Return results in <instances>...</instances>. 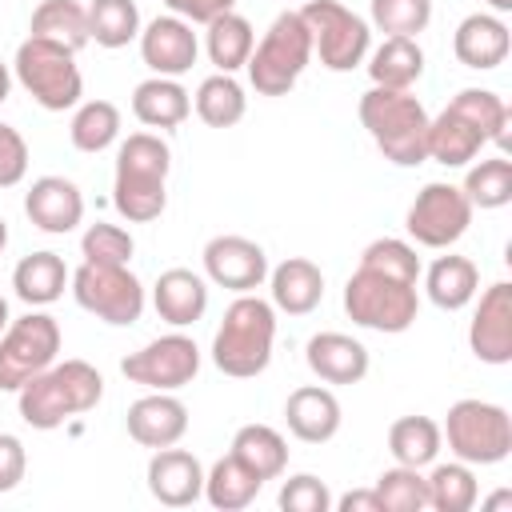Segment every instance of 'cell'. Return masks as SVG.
Returning <instances> with one entry per match:
<instances>
[{"instance_id":"46","label":"cell","mask_w":512,"mask_h":512,"mask_svg":"<svg viewBox=\"0 0 512 512\" xmlns=\"http://www.w3.org/2000/svg\"><path fill=\"white\" fill-rule=\"evenodd\" d=\"M24 172H28V140L12 124H0V188L20 184Z\"/></svg>"},{"instance_id":"36","label":"cell","mask_w":512,"mask_h":512,"mask_svg":"<svg viewBox=\"0 0 512 512\" xmlns=\"http://www.w3.org/2000/svg\"><path fill=\"white\" fill-rule=\"evenodd\" d=\"M444 448V436H440V424L432 416H400L392 428H388V452L396 464H408V468H428Z\"/></svg>"},{"instance_id":"24","label":"cell","mask_w":512,"mask_h":512,"mask_svg":"<svg viewBox=\"0 0 512 512\" xmlns=\"http://www.w3.org/2000/svg\"><path fill=\"white\" fill-rule=\"evenodd\" d=\"M268 292L276 312L308 316L324 300V272L308 256H288L276 268H268Z\"/></svg>"},{"instance_id":"1","label":"cell","mask_w":512,"mask_h":512,"mask_svg":"<svg viewBox=\"0 0 512 512\" xmlns=\"http://www.w3.org/2000/svg\"><path fill=\"white\" fill-rule=\"evenodd\" d=\"M168 172L172 148L156 132H132L116 148L112 172V204L128 224H148L168 204Z\"/></svg>"},{"instance_id":"23","label":"cell","mask_w":512,"mask_h":512,"mask_svg":"<svg viewBox=\"0 0 512 512\" xmlns=\"http://www.w3.org/2000/svg\"><path fill=\"white\" fill-rule=\"evenodd\" d=\"M152 308L164 324L188 328L208 312V280L192 268H168L152 284Z\"/></svg>"},{"instance_id":"38","label":"cell","mask_w":512,"mask_h":512,"mask_svg":"<svg viewBox=\"0 0 512 512\" xmlns=\"http://www.w3.org/2000/svg\"><path fill=\"white\" fill-rule=\"evenodd\" d=\"M68 136H72V148L76 152H104L120 140V108L112 100H84L68 124Z\"/></svg>"},{"instance_id":"11","label":"cell","mask_w":512,"mask_h":512,"mask_svg":"<svg viewBox=\"0 0 512 512\" xmlns=\"http://www.w3.org/2000/svg\"><path fill=\"white\" fill-rule=\"evenodd\" d=\"M60 324L48 312H28L20 320H8L0 332V392H20L36 372L56 364L60 356Z\"/></svg>"},{"instance_id":"6","label":"cell","mask_w":512,"mask_h":512,"mask_svg":"<svg viewBox=\"0 0 512 512\" xmlns=\"http://www.w3.org/2000/svg\"><path fill=\"white\" fill-rule=\"evenodd\" d=\"M344 312L360 328H372V332H384V336H400V332H408L416 324L420 292L408 280H396L388 272L356 264V272L344 284Z\"/></svg>"},{"instance_id":"32","label":"cell","mask_w":512,"mask_h":512,"mask_svg":"<svg viewBox=\"0 0 512 512\" xmlns=\"http://www.w3.org/2000/svg\"><path fill=\"white\" fill-rule=\"evenodd\" d=\"M28 36L64 44L72 52H80L84 44H92L88 36V8L80 0H40L28 24Z\"/></svg>"},{"instance_id":"8","label":"cell","mask_w":512,"mask_h":512,"mask_svg":"<svg viewBox=\"0 0 512 512\" xmlns=\"http://www.w3.org/2000/svg\"><path fill=\"white\" fill-rule=\"evenodd\" d=\"M440 436L448 440L452 456L472 468L504 464L512 456V416L492 400H456L440 424Z\"/></svg>"},{"instance_id":"51","label":"cell","mask_w":512,"mask_h":512,"mask_svg":"<svg viewBox=\"0 0 512 512\" xmlns=\"http://www.w3.org/2000/svg\"><path fill=\"white\" fill-rule=\"evenodd\" d=\"M508 504H512V492H496L484 500V508H508Z\"/></svg>"},{"instance_id":"7","label":"cell","mask_w":512,"mask_h":512,"mask_svg":"<svg viewBox=\"0 0 512 512\" xmlns=\"http://www.w3.org/2000/svg\"><path fill=\"white\" fill-rule=\"evenodd\" d=\"M312 60V36L300 12H280L248 56V84L260 96H288Z\"/></svg>"},{"instance_id":"22","label":"cell","mask_w":512,"mask_h":512,"mask_svg":"<svg viewBox=\"0 0 512 512\" xmlns=\"http://www.w3.org/2000/svg\"><path fill=\"white\" fill-rule=\"evenodd\" d=\"M284 420L288 432L304 444H328L340 432V400L332 396V388L324 384H304L296 392H288L284 400Z\"/></svg>"},{"instance_id":"4","label":"cell","mask_w":512,"mask_h":512,"mask_svg":"<svg viewBox=\"0 0 512 512\" xmlns=\"http://www.w3.org/2000/svg\"><path fill=\"white\" fill-rule=\"evenodd\" d=\"M360 124L368 128L372 144L384 152V160L400 168H416L428 160V112L412 96V88H368L356 104Z\"/></svg>"},{"instance_id":"27","label":"cell","mask_w":512,"mask_h":512,"mask_svg":"<svg viewBox=\"0 0 512 512\" xmlns=\"http://www.w3.org/2000/svg\"><path fill=\"white\" fill-rule=\"evenodd\" d=\"M72 280L64 256L56 252H28L16 268H12V288L28 308H44L56 304L64 296V284Z\"/></svg>"},{"instance_id":"49","label":"cell","mask_w":512,"mask_h":512,"mask_svg":"<svg viewBox=\"0 0 512 512\" xmlns=\"http://www.w3.org/2000/svg\"><path fill=\"white\" fill-rule=\"evenodd\" d=\"M332 508H340V512H384L380 508V496L372 488H352L340 500H332Z\"/></svg>"},{"instance_id":"31","label":"cell","mask_w":512,"mask_h":512,"mask_svg":"<svg viewBox=\"0 0 512 512\" xmlns=\"http://www.w3.org/2000/svg\"><path fill=\"white\" fill-rule=\"evenodd\" d=\"M260 488H264V480H260L244 460H236L232 452L220 456V460L204 472V500H208L212 508H220V512H240V508H248V504L260 496Z\"/></svg>"},{"instance_id":"33","label":"cell","mask_w":512,"mask_h":512,"mask_svg":"<svg viewBox=\"0 0 512 512\" xmlns=\"http://www.w3.org/2000/svg\"><path fill=\"white\" fill-rule=\"evenodd\" d=\"M204 28H208L204 32V48H208V60L216 64V72H236V68L248 64V56L256 48V32L236 8L216 16V20H208Z\"/></svg>"},{"instance_id":"20","label":"cell","mask_w":512,"mask_h":512,"mask_svg":"<svg viewBox=\"0 0 512 512\" xmlns=\"http://www.w3.org/2000/svg\"><path fill=\"white\" fill-rule=\"evenodd\" d=\"M452 52L464 68H476V72H492L508 60L512 52V36H508V24L496 16V12H472L456 24L452 32Z\"/></svg>"},{"instance_id":"54","label":"cell","mask_w":512,"mask_h":512,"mask_svg":"<svg viewBox=\"0 0 512 512\" xmlns=\"http://www.w3.org/2000/svg\"><path fill=\"white\" fill-rule=\"evenodd\" d=\"M4 248H8V224L0 220V256H4Z\"/></svg>"},{"instance_id":"43","label":"cell","mask_w":512,"mask_h":512,"mask_svg":"<svg viewBox=\"0 0 512 512\" xmlns=\"http://www.w3.org/2000/svg\"><path fill=\"white\" fill-rule=\"evenodd\" d=\"M132 252H136V240H132V232L120 228V224L96 220V224H88L84 236H80V256H84L88 264H128Z\"/></svg>"},{"instance_id":"15","label":"cell","mask_w":512,"mask_h":512,"mask_svg":"<svg viewBox=\"0 0 512 512\" xmlns=\"http://www.w3.org/2000/svg\"><path fill=\"white\" fill-rule=\"evenodd\" d=\"M468 348L480 364H508L512 360V284L496 280L480 292V304L468 324Z\"/></svg>"},{"instance_id":"2","label":"cell","mask_w":512,"mask_h":512,"mask_svg":"<svg viewBox=\"0 0 512 512\" xmlns=\"http://www.w3.org/2000/svg\"><path fill=\"white\" fill-rule=\"evenodd\" d=\"M100 396H104V376L88 360H56L16 392V404L28 428L52 432L64 420L92 412Z\"/></svg>"},{"instance_id":"48","label":"cell","mask_w":512,"mask_h":512,"mask_svg":"<svg viewBox=\"0 0 512 512\" xmlns=\"http://www.w3.org/2000/svg\"><path fill=\"white\" fill-rule=\"evenodd\" d=\"M164 8L172 16H180V20H188V24H208V20L224 16V12H232L236 0H164Z\"/></svg>"},{"instance_id":"53","label":"cell","mask_w":512,"mask_h":512,"mask_svg":"<svg viewBox=\"0 0 512 512\" xmlns=\"http://www.w3.org/2000/svg\"><path fill=\"white\" fill-rule=\"evenodd\" d=\"M4 328H8V300L0 296V332H4Z\"/></svg>"},{"instance_id":"17","label":"cell","mask_w":512,"mask_h":512,"mask_svg":"<svg viewBox=\"0 0 512 512\" xmlns=\"http://www.w3.org/2000/svg\"><path fill=\"white\" fill-rule=\"evenodd\" d=\"M148 492L164 508H188L204 496V464L188 448H156L148 460Z\"/></svg>"},{"instance_id":"16","label":"cell","mask_w":512,"mask_h":512,"mask_svg":"<svg viewBox=\"0 0 512 512\" xmlns=\"http://www.w3.org/2000/svg\"><path fill=\"white\" fill-rule=\"evenodd\" d=\"M136 40H140V60L152 68V76H172L176 80L200 56V40H196L192 24L180 20V16H172V12L148 20Z\"/></svg>"},{"instance_id":"28","label":"cell","mask_w":512,"mask_h":512,"mask_svg":"<svg viewBox=\"0 0 512 512\" xmlns=\"http://www.w3.org/2000/svg\"><path fill=\"white\" fill-rule=\"evenodd\" d=\"M488 140L480 136V128H472L464 116H456L452 108H444L440 116L428 120V160L444 164V168H464L480 156Z\"/></svg>"},{"instance_id":"19","label":"cell","mask_w":512,"mask_h":512,"mask_svg":"<svg viewBox=\"0 0 512 512\" xmlns=\"http://www.w3.org/2000/svg\"><path fill=\"white\" fill-rule=\"evenodd\" d=\"M24 216L48 232V236H64L76 232V224L84 220V196L72 180L64 176H40L32 180V188L24 192Z\"/></svg>"},{"instance_id":"12","label":"cell","mask_w":512,"mask_h":512,"mask_svg":"<svg viewBox=\"0 0 512 512\" xmlns=\"http://www.w3.org/2000/svg\"><path fill=\"white\" fill-rule=\"evenodd\" d=\"M472 204L464 196L460 184H448V180H432L416 192V200L408 204V216H404V228L408 236L420 244V248H452L468 224H472Z\"/></svg>"},{"instance_id":"47","label":"cell","mask_w":512,"mask_h":512,"mask_svg":"<svg viewBox=\"0 0 512 512\" xmlns=\"http://www.w3.org/2000/svg\"><path fill=\"white\" fill-rule=\"evenodd\" d=\"M28 472V452L20 444V436L12 432H0V496L12 492Z\"/></svg>"},{"instance_id":"3","label":"cell","mask_w":512,"mask_h":512,"mask_svg":"<svg viewBox=\"0 0 512 512\" xmlns=\"http://www.w3.org/2000/svg\"><path fill=\"white\" fill-rule=\"evenodd\" d=\"M276 308L256 292H240L212 336V364L232 380H252L272 364Z\"/></svg>"},{"instance_id":"10","label":"cell","mask_w":512,"mask_h":512,"mask_svg":"<svg viewBox=\"0 0 512 512\" xmlns=\"http://www.w3.org/2000/svg\"><path fill=\"white\" fill-rule=\"evenodd\" d=\"M72 296L84 312L112 328H128L144 316V284L128 264H80L72 272Z\"/></svg>"},{"instance_id":"45","label":"cell","mask_w":512,"mask_h":512,"mask_svg":"<svg viewBox=\"0 0 512 512\" xmlns=\"http://www.w3.org/2000/svg\"><path fill=\"white\" fill-rule=\"evenodd\" d=\"M280 508L284 512H328L332 508V492H328V484L320 480V476H312V472H296V476H288L284 484H280Z\"/></svg>"},{"instance_id":"18","label":"cell","mask_w":512,"mask_h":512,"mask_svg":"<svg viewBox=\"0 0 512 512\" xmlns=\"http://www.w3.org/2000/svg\"><path fill=\"white\" fill-rule=\"evenodd\" d=\"M128 436L140 444V448H168V444H180L184 432H188V408L184 400H176L172 392H148L140 400L128 404Z\"/></svg>"},{"instance_id":"40","label":"cell","mask_w":512,"mask_h":512,"mask_svg":"<svg viewBox=\"0 0 512 512\" xmlns=\"http://www.w3.org/2000/svg\"><path fill=\"white\" fill-rule=\"evenodd\" d=\"M88 36L100 48H124L140 36L136 0H92L88 4Z\"/></svg>"},{"instance_id":"30","label":"cell","mask_w":512,"mask_h":512,"mask_svg":"<svg viewBox=\"0 0 512 512\" xmlns=\"http://www.w3.org/2000/svg\"><path fill=\"white\" fill-rule=\"evenodd\" d=\"M448 108L456 112V116H464L472 128H480V136L488 140V144H496L500 152H508V144H512V108L504 104V96H496L492 88H460L452 100H448Z\"/></svg>"},{"instance_id":"25","label":"cell","mask_w":512,"mask_h":512,"mask_svg":"<svg viewBox=\"0 0 512 512\" xmlns=\"http://www.w3.org/2000/svg\"><path fill=\"white\" fill-rule=\"evenodd\" d=\"M192 112V96L180 80L172 76H148L132 88V116L144 124V128H180Z\"/></svg>"},{"instance_id":"29","label":"cell","mask_w":512,"mask_h":512,"mask_svg":"<svg viewBox=\"0 0 512 512\" xmlns=\"http://www.w3.org/2000/svg\"><path fill=\"white\" fill-rule=\"evenodd\" d=\"M368 76L376 88H412L424 76V48L416 36H384V44L368 52Z\"/></svg>"},{"instance_id":"9","label":"cell","mask_w":512,"mask_h":512,"mask_svg":"<svg viewBox=\"0 0 512 512\" xmlns=\"http://www.w3.org/2000/svg\"><path fill=\"white\" fill-rule=\"evenodd\" d=\"M300 16L312 36V56H320V64L328 72H352L368 60L372 24L364 16H356L352 8H344L340 0H308L300 8Z\"/></svg>"},{"instance_id":"37","label":"cell","mask_w":512,"mask_h":512,"mask_svg":"<svg viewBox=\"0 0 512 512\" xmlns=\"http://www.w3.org/2000/svg\"><path fill=\"white\" fill-rule=\"evenodd\" d=\"M424 480H428V508L436 512H472L480 500L476 472L464 460H448V464L432 460V472Z\"/></svg>"},{"instance_id":"44","label":"cell","mask_w":512,"mask_h":512,"mask_svg":"<svg viewBox=\"0 0 512 512\" xmlns=\"http://www.w3.org/2000/svg\"><path fill=\"white\" fill-rule=\"evenodd\" d=\"M368 12L388 36H420L432 20V0H372Z\"/></svg>"},{"instance_id":"21","label":"cell","mask_w":512,"mask_h":512,"mask_svg":"<svg viewBox=\"0 0 512 512\" xmlns=\"http://www.w3.org/2000/svg\"><path fill=\"white\" fill-rule=\"evenodd\" d=\"M304 360L324 384H360L368 376V348L348 332H316L304 344Z\"/></svg>"},{"instance_id":"34","label":"cell","mask_w":512,"mask_h":512,"mask_svg":"<svg viewBox=\"0 0 512 512\" xmlns=\"http://www.w3.org/2000/svg\"><path fill=\"white\" fill-rule=\"evenodd\" d=\"M192 108L208 128H232V124L244 120L248 96H244V88L232 72H212V76L200 80V88L192 96Z\"/></svg>"},{"instance_id":"5","label":"cell","mask_w":512,"mask_h":512,"mask_svg":"<svg viewBox=\"0 0 512 512\" xmlns=\"http://www.w3.org/2000/svg\"><path fill=\"white\" fill-rule=\"evenodd\" d=\"M12 76L44 112L76 108L84 96V76H80L76 52L64 44L40 40V36L20 40V48L12 56Z\"/></svg>"},{"instance_id":"26","label":"cell","mask_w":512,"mask_h":512,"mask_svg":"<svg viewBox=\"0 0 512 512\" xmlns=\"http://www.w3.org/2000/svg\"><path fill=\"white\" fill-rule=\"evenodd\" d=\"M420 276H424L428 300H432L440 312H460V308H468V304L476 300V292H480V268H476L468 256H456V252L436 256Z\"/></svg>"},{"instance_id":"42","label":"cell","mask_w":512,"mask_h":512,"mask_svg":"<svg viewBox=\"0 0 512 512\" xmlns=\"http://www.w3.org/2000/svg\"><path fill=\"white\" fill-rule=\"evenodd\" d=\"M360 264H364V268H376V272H388V276H396V280H408V284H420V272H424L416 248H412L408 240H396V236L372 240V244L360 252Z\"/></svg>"},{"instance_id":"50","label":"cell","mask_w":512,"mask_h":512,"mask_svg":"<svg viewBox=\"0 0 512 512\" xmlns=\"http://www.w3.org/2000/svg\"><path fill=\"white\" fill-rule=\"evenodd\" d=\"M8 92H12V68L0 60V104L8 100Z\"/></svg>"},{"instance_id":"41","label":"cell","mask_w":512,"mask_h":512,"mask_svg":"<svg viewBox=\"0 0 512 512\" xmlns=\"http://www.w3.org/2000/svg\"><path fill=\"white\" fill-rule=\"evenodd\" d=\"M372 492L380 496V508L384 512H424L428 508V480L420 468H408V464H392L376 476Z\"/></svg>"},{"instance_id":"52","label":"cell","mask_w":512,"mask_h":512,"mask_svg":"<svg viewBox=\"0 0 512 512\" xmlns=\"http://www.w3.org/2000/svg\"><path fill=\"white\" fill-rule=\"evenodd\" d=\"M488 8L500 16V12H512V0H488Z\"/></svg>"},{"instance_id":"35","label":"cell","mask_w":512,"mask_h":512,"mask_svg":"<svg viewBox=\"0 0 512 512\" xmlns=\"http://www.w3.org/2000/svg\"><path fill=\"white\" fill-rule=\"evenodd\" d=\"M232 456L244 460L260 480H276L288 468V440L268 424H244L232 436Z\"/></svg>"},{"instance_id":"14","label":"cell","mask_w":512,"mask_h":512,"mask_svg":"<svg viewBox=\"0 0 512 512\" xmlns=\"http://www.w3.org/2000/svg\"><path fill=\"white\" fill-rule=\"evenodd\" d=\"M204 276L216 284V288H228V292H256L264 280H268V252L248 240V236H212L204 244Z\"/></svg>"},{"instance_id":"39","label":"cell","mask_w":512,"mask_h":512,"mask_svg":"<svg viewBox=\"0 0 512 512\" xmlns=\"http://www.w3.org/2000/svg\"><path fill=\"white\" fill-rule=\"evenodd\" d=\"M460 188H464V196H468L472 208H484V212L504 208V204L512 200V160H508L504 152L476 160V164L468 168V176H464Z\"/></svg>"},{"instance_id":"13","label":"cell","mask_w":512,"mask_h":512,"mask_svg":"<svg viewBox=\"0 0 512 512\" xmlns=\"http://www.w3.org/2000/svg\"><path fill=\"white\" fill-rule=\"evenodd\" d=\"M120 372L132 384H144L148 392H176L184 384L196 380L200 372V348L192 336H184L180 328L168 336L148 340L140 352H128L120 360Z\"/></svg>"}]
</instances>
